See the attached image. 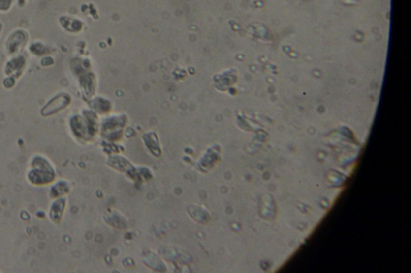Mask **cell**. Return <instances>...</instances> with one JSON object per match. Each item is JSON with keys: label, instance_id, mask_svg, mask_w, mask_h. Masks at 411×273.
Returning a JSON list of instances; mask_svg holds the SVG:
<instances>
[{"label": "cell", "instance_id": "obj_1", "mask_svg": "<svg viewBox=\"0 0 411 273\" xmlns=\"http://www.w3.org/2000/svg\"><path fill=\"white\" fill-rule=\"evenodd\" d=\"M11 4V0H0V10L6 11L10 7Z\"/></svg>", "mask_w": 411, "mask_h": 273}, {"label": "cell", "instance_id": "obj_2", "mask_svg": "<svg viewBox=\"0 0 411 273\" xmlns=\"http://www.w3.org/2000/svg\"><path fill=\"white\" fill-rule=\"evenodd\" d=\"M0 31H1V24H0Z\"/></svg>", "mask_w": 411, "mask_h": 273}]
</instances>
